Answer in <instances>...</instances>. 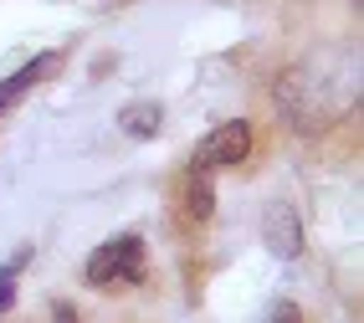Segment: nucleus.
<instances>
[{
    "instance_id": "nucleus-1",
    "label": "nucleus",
    "mask_w": 364,
    "mask_h": 323,
    "mask_svg": "<svg viewBox=\"0 0 364 323\" xmlns=\"http://www.w3.org/2000/svg\"><path fill=\"white\" fill-rule=\"evenodd\" d=\"M87 287H113V282H144V236H113L108 246L87 257L82 267Z\"/></svg>"
},
{
    "instance_id": "nucleus-2",
    "label": "nucleus",
    "mask_w": 364,
    "mask_h": 323,
    "mask_svg": "<svg viewBox=\"0 0 364 323\" xmlns=\"http://www.w3.org/2000/svg\"><path fill=\"white\" fill-rule=\"evenodd\" d=\"M252 154V123L247 118H231L221 129H210L200 144H196V164L190 169H231Z\"/></svg>"
},
{
    "instance_id": "nucleus-3",
    "label": "nucleus",
    "mask_w": 364,
    "mask_h": 323,
    "mask_svg": "<svg viewBox=\"0 0 364 323\" xmlns=\"http://www.w3.org/2000/svg\"><path fill=\"white\" fill-rule=\"evenodd\" d=\"M262 241H267V252H272L277 262L303 257V216L287 201H277L272 211H267V221H262Z\"/></svg>"
},
{
    "instance_id": "nucleus-4",
    "label": "nucleus",
    "mask_w": 364,
    "mask_h": 323,
    "mask_svg": "<svg viewBox=\"0 0 364 323\" xmlns=\"http://www.w3.org/2000/svg\"><path fill=\"white\" fill-rule=\"evenodd\" d=\"M52 62H57V52H41V57H31L26 67H16L11 78H0V113H6L16 97H26V92L46 78V72H52Z\"/></svg>"
},
{
    "instance_id": "nucleus-5",
    "label": "nucleus",
    "mask_w": 364,
    "mask_h": 323,
    "mask_svg": "<svg viewBox=\"0 0 364 323\" xmlns=\"http://www.w3.org/2000/svg\"><path fill=\"white\" fill-rule=\"evenodd\" d=\"M185 211H190V221H205L215 216V185H210V169H190L185 175Z\"/></svg>"
},
{
    "instance_id": "nucleus-6",
    "label": "nucleus",
    "mask_w": 364,
    "mask_h": 323,
    "mask_svg": "<svg viewBox=\"0 0 364 323\" xmlns=\"http://www.w3.org/2000/svg\"><path fill=\"white\" fill-rule=\"evenodd\" d=\"M159 123H164V108H159V103H129L124 113H118V134H129V139H154Z\"/></svg>"
},
{
    "instance_id": "nucleus-7",
    "label": "nucleus",
    "mask_w": 364,
    "mask_h": 323,
    "mask_svg": "<svg viewBox=\"0 0 364 323\" xmlns=\"http://www.w3.org/2000/svg\"><path fill=\"white\" fill-rule=\"evenodd\" d=\"M16 308V282H0V313Z\"/></svg>"
},
{
    "instance_id": "nucleus-8",
    "label": "nucleus",
    "mask_w": 364,
    "mask_h": 323,
    "mask_svg": "<svg viewBox=\"0 0 364 323\" xmlns=\"http://www.w3.org/2000/svg\"><path fill=\"white\" fill-rule=\"evenodd\" d=\"M52 318H57V323H72V318H77V308H72V303H52Z\"/></svg>"
},
{
    "instance_id": "nucleus-9",
    "label": "nucleus",
    "mask_w": 364,
    "mask_h": 323,
    "mask_svg": "<svg viewBox=\"0 0 364 323\" xmlns=\"http://www.w3.org/2000/svg\"><path fill=\"white\" fill-rule=\"evenodd\" d=\"M354 6H359V0H354Z\"/></svg>"
}]
</instances>
